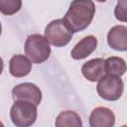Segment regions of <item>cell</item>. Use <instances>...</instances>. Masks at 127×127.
I'll return each instance as SVG.
<instances>
[{"mask_svg":"<svg viewBox=\"0 0 127 127\" xmlns=\"http://www.w3.org/2000/svg\"><path fill=\"white\" fill-rule=\"evenodd\" d=\"M72 35L73 33L64 24L63 19L53 20L45 29V38L49 44L57 48L66 46L70 42Z\"/></svg>","mask_w":127,"mask_h":127,"instance_id":"4","label":"cell"},{"mask_svg":"<svg viewBox=\"0 0 127 127\" xmlns=\"http://www.w3.org/2000/svg\"><path fill=\"white\" fill-rule=\"evenodd\" d=\"M95 1H97V2H105L106 0H95Z\"/></svg>","mask_w":127,"mask_h":127,"instance_id":"18","label":"cell"},{"mask_svg":"<svg viewBox=\"0 0 127 127\" xmlns=\"http://www.w3.org/2000/svg\"><path fill=\"white\" fill-rule=\"evenodd\" d=\"M1 32H2V26H1V22H0V35H1Z\"/></svg>","mask_w":127,"mask_h":127,"instance_id":"17","label":"cell"},{"mask_svg":"<svg viewBox=\"0 0 127 127\" xmlns=\"http://www.w3.org/2000/svg\"><path fill=\"white\" fill-rule=\"evenodd\" d=\"M114 15L117 20L126 22V0H119L114 9Z\"/></svg>","mask_w":127,"mask_h":127,"instance_id":"15","label":"cell"},{"mask_svg":"<svg viewBox=\"0 0 127 127\" xmlns=\"http://www.w3.org/2000/svg\"><path fill=\"white\" fill-rule=\"evenodd\" d=\"M123 89L124 83L120 76L110 74H105L98 80V83L96 85L98 95L108 101L118 100L123 93Z\"/></svg>","mask_w":127,"mask_h":127,"instance_id":"5","label":"cell"},{"mask_svg":"<svg viewBox=\"0 0 127 127\" xmlns=\"http://www.w3.org/2000/svg\"><path fill=\"white\" fill-rule=\"evenodd\" d=\"M108 46L119 52H125L127 50V28L124 25H118L112 27L107 34Z\"/></svg>","mask_w":127,"mask_h":127,"instance_id":"9","label":"cell"},{"mask_svg":"<svg viewBox=\"0 0 127 127\" xmlns=\"http://www.w3.org/2000/svg\"><path fill=\"white\" fill-rule=\"evenodd\" d=\"M3 67H4V63H3L2 58L0 57V74H1V73H2V71H3Z\"/></svg>","mask_w":127,"mask_h":127,"instance_id":"16","label":"cell"},{"mask_svg":"<svg viewBox=\"0 0 127 127\" xmlns=\"http://www.w3.org/2000/svg\"><path fill=\"white\" fill-rule=\"evenodd\" d=\"M31 69L32 62L26 56L15 55L9 62V71L15 77H24L30 73Z\"/></svg>","mask_w":127,"mask_h":127,"instance_id":"11","label":"cell"},{"mask_svg":"<svg viewBox=\"0 0 127 127\" xmlns=\"http://www.w3.org/2000/svg\"><path fill=\"white\" fill-rule=\"evenodd\" d=\"M25 54L33 64L46 62L51 55V47L47 39L40 34L28 36L25 42Z\"/></svg>","mask_w":127,"mask_h":127,"instance_id":"2","label":"cell"},{"mask_svg":"<svg viewBox=\"0 0 127 127\" xmlns=\"http://www.w3.org/2000/svg\"><path fill=\"white\" fill-rule=\"evenodd\" d=\"M106 74L121 76L126 71V62L119 57H110L105 60Z\"/></svg>","mask_w":127,"mask_h":127,"instance_id":"13","label":"cell"},{"mask_svg":"<svg viewBox=\"0 0 127 127\" xmlns=\"http://www.w3.org/2000/svg\"><path fill=\"white\" fill-rule=\"evenodd\" d=\"M97 47L96 37L89 35L81 39L71 50L70 56L73 60H82L90 56Z\"/></svg>","mask_w":127,"mask_h":127,"instance_id":"10","label":"cell"},{"mask_svg":"<svg viewBox=\"0 0 127 127\" xmlns=\"http://www.w3.org/2000/svg\"><path fill=\"white\" fill-rule=\"evenodd\" d=\"M21 7L22 0H0V12L4 15H14Z\"/></svg>","mask_w":127,"mask_h":127,"instance_id":"14","label":"cell"},{"mask_svg":"<svg viewBox=\"0 0 127 127\" xmlns=\"http://www.w3.org/2000/svg\"><path fill=\"white\" fill-rule=\"evenodd\" d=\"M115 124V115L107 107L99 106L94 108L89 116L90 127H112Z\"/></svg>","mask_w":127,"mask_h":127,"instance_id":"7","label":"cell"},{"mask_svg":"<svg viewBox=\"0 0 127 127\" xmlns=\"http://www.w3.org/2000/svg\"><path fill=\"white\" fill-rule=\"evenodd\" d=\"M12 97L14 100H25L39 105L42 101V91L36 84L24 82L16 85L12 89Z\"/></svg>","mask_w":127,"mask_h":127,"instance_id":"6","label":"cell"},{"mask_svg":"<svg viewBox=\"0 0 127 127\" xmlns=\"http://www.w3.org/2000/svg\"><path fill=\"white\" fill-rule=\"evenodd\" d=\"M81 72L83 76L92 82L98 81L105 74V60L103 59H93L83 64L81 66Z\"/></svg>","mask_w":127,"mask_h":127,"instance_id":"8","label":"cell"},{"mask_svg":"<svg viewBox=\"0 0 127 127\" xmlns=\"http://www.w3.org/2000/svg\"><path fill=\"white\" fill-rule=\"evenodd\" d=\"M0 126H3V123H1V122H0Z\"/></svg>","mask_w":127,"mask_h":127,"instance_id":"19","label":"cell"},{"mask_svg":"<svg viewBox=\"0 0 127 127\" xmlns=\"http://www.w3.org/2000/svg\"><path fill=\"white\" fill-rule=\"evenodd\" d=\"M37 105L25 100H15L10 109V118L17 127H29L36 122Z\"/></svg>","mask_w":127,"mask_h":127,"instance_id":"3","label":"cell"},{"mask_svg":"<svg viewBox=\"0 0 127 127\" xmlns=\"http://www.w3.org/2000/svg\"><path fill=\"white\" fill-rule=\"evenodd\" d=\"M55 124L57 127H81L82 126L80 116L72 110H65L61 112L58 115Z\"/></svg>","mask_w":127,"mask_h":127,"instance_id":"12","label":"cell"},{"mask_svg":"<svg viewBox=\"0 0 127 127\" xmlns=\"http://www.w3.org/2000/svg\"><path fill=\"white\" fill-rule=\"evenodd\" d=\"M94 14L95 5L92 0H72L63 21L72 33H77L89 26Z\"/></svg>","mask_w":127,"mask_h":127,"instance_id":"1","label":"cell"}]
</instances>
